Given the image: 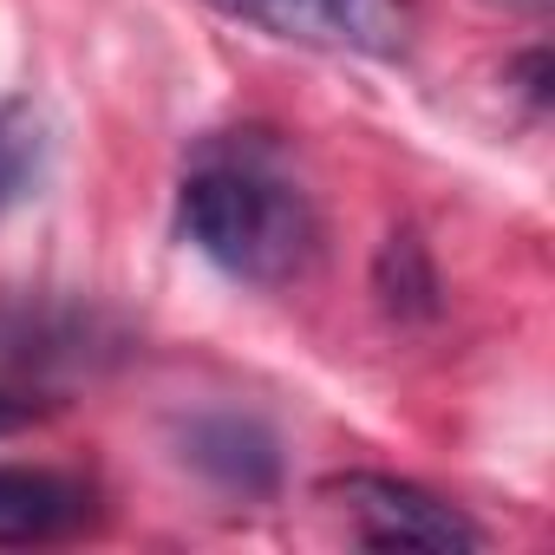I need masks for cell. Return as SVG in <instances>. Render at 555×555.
I'll return each mask as SVG.
<instances>
[{"label":"cell","mask_w":555,"mask_h":555,"mask_svg":"<svg viewBox=\"0 0 555 555\" xmlns=\"http://www.w3.org/2000/svg\"><path fill=\"white\" fill-rule=\"evenodd\" d=\"M177 235L229 282L282 295L301 288L321 261V203L282 138L235 125L196 138V151L183 157Z\"/></svg>","instance_id":"1"},{"label":"cell","mask_w":555,"mask_h":555,"mask_svg":"<svg viewBox=\"0 0 555 555\" xmlns=\"http://www.w3.org/2000/svg\"><path fill=\"white\" fill-rule=\"evenodd\" d=\"M222 21H242L268 40L308 53H353V60H399L412 47L405 0H209Z\"/></svg>","instance_id":"2"},{"label":"cell","mask_w":555,"mask_h":555,"mask_svg":"<svg viewBox=\"0 0 555 555\" xmlns=\"http://www.w3.org/2000/svg\"><path fill=\"white\" fill-rule=\"evenodd\" d=\"M321 496L353 516V535L366 548H425V555H470V548H483V529L457 503H444L425 483L386 477V470H340V477L321 483Z\"/></svg>","instance_id":"3"},{"label":"cell","mask_w":555,"mask_h":555,"mask_svg":"<svg viewBox=\"0 0 555 555\" xmlns=\"http://www.w3.org/2000/svg\"><path fill=\"white\" fill-rule=\"evenodd\" d=\"M373 295H379L386 321H399V327L438 321L444 295H438V268H431L418 229H392V235H386V248H379V261H373Z\"/></svg>","instance_id":"6"},{"label":"cell","mask_w":555,"mask_h":555,"mask_svg":"<svg viewBox=\"0 0 555 555\" xmlns=\"http://www.w3.org/2000/svg\"><path fill=\"white\" fill-rule=\"evenodd\" d=\"M47 170V118L34 99H0V209H14Z\"/></svg>","instance_id":"7"},{"label":"cell","mask_w":555,"mask_h":555,"mask_svg":"<svg viewBox=\"0 0 555 555\" xmlns=\"http://www.w3.org/2000/svg\"><path fill=\"white\" fill-rule=\"evenodd\" d=\"M92 522V490L66 470L40 464H0V548L66 542Z\"/></svg>","instance_id":"5"},{"label":"cell","mask_w":555,"mask_h":555,"mask_svg":"<svg viewBox=\"0 0 555 555\" xmlns=\"http://www.w3.org/2000/svg\"><path fill=\"white\" fill-rule=\"evenodd\" d=\"M177 457L216 483L222 496H242V503H268L282 490V438H274L261 418L248 412H190L177 425Z\"/></svg>","instance_id":"4"},{"label":"cell","mask_w":555,"mask_h":555,"mask_svg":"<svg viewBox=\"0 0 555 555\" xmlns=\"http://www.w3.org/2000/svg\"><path fill=\"white\" fill-rule=\"evenodd\" d=\"M34 418H47V399H34V392H8V386H0V438L27 431Z\"/></svg>","instance_id":"8"}]
</instances>
